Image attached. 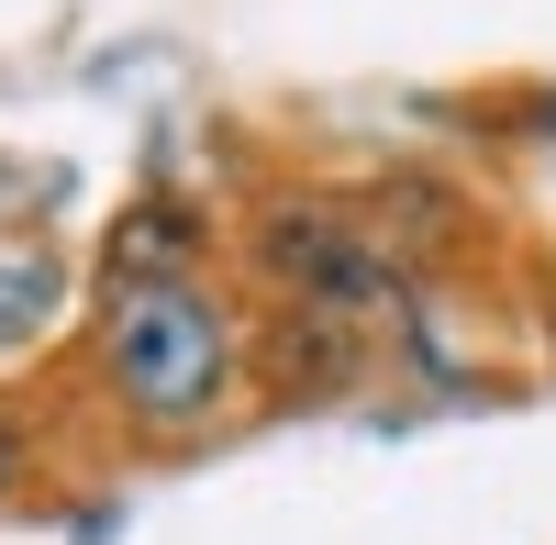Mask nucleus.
Segmentation results:
<instances>
[{
  "label": "nucleus",
  "mask_w": 556,
  "mask_h": 545,
  "mask_svg": "<svg viewBox=\"0 0 556 545\" xmlns=\"http://www.w3.org/2000/svg\"><path fill=\"white\" fill-rule=\"evenodd\" d=\"M190 256V212H123L112 223V279H178Z\"/></svg>",
  "instance_id": "obj_4"
},
{
  "label": "nucleus",
  "mask_w": 556,
  "mask_h": 545,
  "mask_svg": "<svg viewBox=\"0 0 556 545\" xmlns=\"http://www.w3.org/2000/svg\"><path fill=\"white\" fill-rule=\"evenodd\" d=\"M12 457H23V445H12V423H0V490H12Z\"/></svg>",
  "instance_id": "obj_6"
},
{
  "label": "nucleus",
  "mask_w": 556,
  "mask_h": 545,
  "mask_svg": "<svg viewBox=\"0 0 556 545\" xmlns=\"http://www.w3.org/2000/svg\"><path fill=\"white\" fill-rule=\"evenodd\" d=\"M101 379L134 423H201L223 390H235V312L190 279H112V312H101Z\"/></svg>",
  "instance_id": "obj_1"
},
{
  "label": "nucleus",
  "mask_w": 556,
  "mask_h": 545,
  "mask_svg": "<svg viewBox=\"0 0 556 545\" xmlns=\"http://www.w3.org/2000/svg\"><path fill=\"white\" fill-rule=\"evenodd\" d=\"M267 245H278L267 267H278L290 290H323V301H390V256L367 245V235H345L334 212H278Z\"/></svg>",
  "instance_id": "obj_2"
},
{
  "label": "nucleus",
  "mask_w": 556,
  "mask_h": 545,
  "mask_svg": "<svg viewBox=\"0 0 556 545\" xmlns=\"http://www.w3.org/2000/svg\"><path fill=\"white\" fill-rule=\"evenodd\" d=\"M56 301H67L56 256H45V245H0V356H23L45 324H56Z\"/></svg>",
  "instance_id": "obj_3"
},
{
  "label": "nucleus",
  "mask_w": 556,
  "mask_h": 545,
  "mask_svg": "<svg viewBox=\"0 0 556 545\" xmlns=\"http://www.w3.org/2000/svg\"><path fill=\"white\" fill-rule=\"evenodd\" d=\"M78 545H112V512H89V523H78Z\"/></svg>",
  "instance_id": "obj_5"
}]
</instances>
